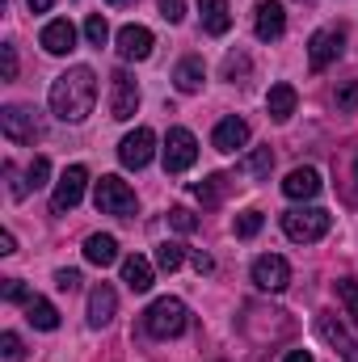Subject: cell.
Listing matches in <instances>:
<instances>
[{
  "label": "cell",
  "mask_w": 358,
  "mask_h": 362,
  "mask_svg": "<svg viewBox=\"0 0 358 362\" xmlns=\"http://www.w3.org/2000/svg\"><path fill=\"white\" fill-rule=\"evenodd\" d=\"M47 101H51V114H55L59 122H85L93 114V105H97V72L85 68V64L59 72V76L51 81Z\"/></svg>",
  "instance_id": "cell-1"
},
{
  "label": "cell",
  "mask_w": 358,
  "mask_h": 362,
  "mask_svg": "<svg viewBox=\"0 0 358 362\" xmlns=\"http://www.w3.org/2000/svg\"><path fill=\"white\" fill-rule=\"evenodd\" d=\"M185 325H190V312H185V303L173 299V295L152 299V303H148V312H144V329H148L152 337H161V341L181 337V333H185Z\"/></svg>",
  "instance_id": "cell-2"
},
{
  "label": "cell",
  "mask_w": 358,
  "mask_h": 362,
  "mask_svg": "<svg viewBox=\"0 0 358 362\" xmlns=\"http://www.w3.org/2000/svg\"><path fill=\"white\" fill-rule=\"evenodd\" d=\"M329 223H333V215H329L325 206H291V211H282V232H287L295 245L321 240V236L329 232Z\"/></svg>",
  "instance_id": "cell-3"
},
{
  "label": "cell",
  "mask_w": 358,
  "mask_h": 362,
  "mask_svg": "<svg viewBox=\"0 0 358 362\" xmlns=\"http://www.w3.org/2000/svg\"><path fill=\"white\" fill-rule=\"evenodd\" d=\"M93 202H97L101 215H118V219H131V215L139 211L135 189L122 177H114V173H105L101 181H93Z\"/></svg>",
  "instance_id": "cell-4"
},
{
  "label": "cell",
  "mask_w": 358,
  "mask_h": 362,
  "mask_svg": "<svg viewBox=\"0 0 358 362\" xmlns=\"http://www.w3.org/2000/svg\"><path fill=\"white\" fill-rule=\"evenodd\" d=\"M342 47H346V30H342V25L316 30V34L308 38V64H312V72H325L329 64H337Z\"/></svg>",
  "instance_id": "cell-5"
},
{
  "label": "cell",
  "mask_w": 358,
  "mask_h": 362,
  "mask_svg": "<svg viewBox=\"0 0 358 362\" xmlns=\"http://www.w3.org/2000/svg\"><path fill=\"white\" fill-rule=\"evenodd\" d=\"M135 110H139V85H135V76H131L127 68H118V72L110 76V118L131 122Z\"/></svg>",
  "instance_id": "cell-6"
},
{
  "label": "cell",
  "mask_w": 358,
  "mask_h": 362,
  "mask_svg": "<svg viewBox=\"0 0 358 362\" xmlns=\"http://www.w3.org/2000/svg\"><path fill=\"white\" fill-rule=\"evenodd\" d=\"M85 185H89V169L85 165H68L59 181H55V194H51V211L55 215H68L81 198H85Z\"/></svg>",
  "instance_id": "cell-7"
},
{
  "label": "cell",
  "mask_w": 358,
  "mask_h": 362,
  "mask_svg": "<svg viewBox=\"0 0 358 362\" xmlns=\"http://www.w3.org/2000/svg\"><path fill=\"white\" fill-rule=\"evenodd\" d=\"M0 131H4L8 144H34L42 135V127H38L30 105H4L0 110Z\"/></svg>",
  "instance_id": "cell-8"
},
{
  "label": "cell",
  "mask_w": 358,
  "mask_h": 362,
  "mask_svg": "<svg viewBox=\"0 0 358 362\" xmlns=\"http://www.w3.org/2000/svg\"><path fill=\"white\" fill-rule=\"evenodd\" d=\"M194 160H198V139H194V131L173 127V131L165 135V173H185Z\"/></svg>",
  "instance_id": "cell-9"
},
{
  "label": "cell",
  "mask_w": 358,
  "mask_h": 362,
  "mask_svg": "<svg viewBox=\"0 0 358 362\" xmlns=\"http://www.w3.org/2000/svg\"><path fill=\"white\" fill-rule=\"evenodd\" d=\"M152 156H156V135L148 127H135L131 135H122V144H118L122 169H144V165H152Z\"/></svg>",
  "instance_id": "cell-10"
},
{
  "label": "cell",
  "mask_w": 358,
  "mask_h": 362,
  "mask_svg": "<svg viewBox=\"0 0 358 362\" xmlns=\"http://www.w3.org/2000/svg\"><path fill=\"white\" fill-rule=\"evenodd\" d=\"M249 274H253L258 291H270V295L287 291V282H291V266H287V257H278V253H262Z\"/></svg>",
  "instance_id": "cell-11"
},
{
  "label": "cell",
  "mask_w": 358,
  "mask_h": 362,
  "mask_svg": "<svg viewBox=\"0 0 358 362\" xmlns=\"http://www.w3.org/2000/svg\"><path fill=\"white\" fill-rule=\"evenodd\" d=\"M253 34H258L262 42H278V38L287 34V8H282L278 0H262V4L253 8Z\"/></svg>",
  "instance_id": "cell-12"
},
{
  "label": "cell",
  "mask_w": 358,
  "mask_h": 362,
  "mask_svg": "<svg viewBox=\"0 0 358 362\" xmlns=\"http://www.w3.org/2000/svg\"><path fill=\"white\" fill-rule=\"evenodd\" d=\"M152 47H156V38H152V30H148V25H122V30H118V55H122L127 64L148 59V55H152Z\"/></svg>",
  "instance_id": "cell-13"
},
{
  "label": "cell",
  "mask_w": 358,
  "mask_h": 362,
  "mask_svg": "<svg viewBox=\"0 0 358 362\" xmlns=\"http://www.w3.org/2000/svg\"><path fill=\"white\" fill-rule=\"evenodd\" d=\"M316 333H321V337H325V341H329V346H333V350H337L346 362H358V341L346 333V325H342L333 312H321V320H316Z\"/></svg>",
  "instance_id": "cell-14"
},
{
  "label": "cell",
  "mask_w": 358,
  "mask_h": 362,
  "mask_svg": "<svg viewBox=\"0 0 358 362\" xmlns=\"http://www.w3.org/2000/svg\"><path fill=\"white\" fill-rule=\"evenodd\" d=\"M38 42H42L47 55H68V51H76V25L68 17H55V21L42 25V38Z\"/></svg>",
  "instance_id": "cell-15"
},
{
  "label": "cell",
  "mask_w": 358,
  "mask_h": 362,
  "mask_svg": "<svg viewBox=\"0 0 358 362\" xmlns=\"http://www.w3.org/2000/svg\"><path fill=\"white\" fill-rule=\"evenodd\" d=\"M211 144H215V152H236V148H245V144H249V122L236 118V114L219 118L215 131H211Z\"/></svg>",
  "instance_id": "cell-16"
},
{
  "label": "cell",
  "mask_w": 358,
  "mask_h": 362,
  "mask_svg": "<svg viewBox=\"0 0 358 362\" xmlns=\"http://www.w3.org/2000/svg\"><path fill=\"white\" fill-rule=\"evenodd\" d=\"M282 194L295 198V202H312V198L321 194V173L308 169V165H304V169H291L287 181H282Z\"/></svg>",
  "instance_id": "cell-17"
},
{
  "label": "cell",
  "mask_w": 358,
  "mask_h": 362,
  "mask_svg": "<svg viewBox=\"0 0 358 362\" xmlns=\"http://www.w3.org/2000/svg\"><path fill=\"white\" fill-rule=\"evenodd\" d=\"M114 312H118V295H114V286L97 282V286L89 291V325L93 329H105V325L114 320Z\"/></svg>",
  "instance_id": "cell-18"
},
{
  "label": "cell",
  "mask_w": 358,
  "mask_h": 362,
  "mask_svg": "<svg viewBox=\"0 0 358 362\" xmlns=\"http://www.w3.org/2000/svg\"><path fill=\"white\" fill-rule=\"evenodd\" d=\"M198 17H202V30L215 34V38L232 30V8H228V0H198Z\"/></svg>",
  "instance_id": "cell-19"
},
{
  "label": "cell",
  "mask_w": 358,
  "mask_h": 362,
  "mask_svg": "<svg viewBox=\"0 0 358 362\" xmlns=\"http://www.w3.org/2000/svg\"><path fill=\"white\" fill-rule=\"evenodd\" d=\"M152 278H156V270H152V262H148V257H139V253L122 257V282H127L135 295L152 291Z\"/></svg>",
  "instance_id": "cell-20"
},
{
  "label": "cell",
  "mask_w": 358,
  "mask_h": 362,
  "mask_svg": "<svg viewBox=\"0 0 358 362\" xmlns=\"http://www.w3.org/2000/svg\"><path fill=\"white\" fill-rule=\"evenodd\" d=\"M85 262L89 266H114L118 262V240L114 236H105V232H93L89 240H85Z\"/></svg>",
  "instance_id": "cell-21"
},
{
  "label": "cell",
  "mask_w": 358,
  "mask_h": 362,
  "mask_svg": "<svg viewBox=\"0 0 358 362\" xmlns=\"http://www.w3.org/2000/svg\"><path fill=\"white\" fill-rule=\"evenodd\" d=\"M202 81H207V68H202V59H194V55H185L178 68H173V85H178V93H198Z\"/></svg>",
  "instance_id": "cell-22"
},
{
  "label": "cell",
  "mask_w": 358,
  "mask_h": 362,
  "mask_svg": "<svg viewBox=\"0 0 358 362\" xmlns=\"http://www.w3.org/2000/svg\"><path fill=\"white\" fill-rule=\"evenodd\" d=\"M295 89L291 85H270V93H266V110H270V118L274 122H287L291 114H295Z\"/></svg>",
  "instance_id": "cell-23"
},
{
  "label": "cell",
  "mask_w": 358,
  "mask_h": 362,
  "mask_svg": "<svg viewBox=\"0 0 358 362\" xmlns=\"http://www.w3.org/2000/svg\"><path fill=\"white\" fill-rule=\"evenodd\" d=\"M25 320H30L34 329H42V333L59 329V312H55V303H51V299H42V295H34V299L25 303Z\"/></svg>",
  "instance_id": "cell-24"
},
{
  "label": "cell",
  "mask_w": 358,
  "mask_h": 362,
  "mask_svg": "<svg viewBox=\"0 0 358 362\" xmlns=\"http://www.w3.org/2000/svg\"><path fill=\"white\" fill-rule=\"evenodd\" d=\"M249 72H253V64H249V55H245V51H232V55L224 59V81L245 85V81H249Z\"/></svg>",
  "instance_id": "cell-25"
},
{
  "label": "cell",
  "mask_w": 358,
  "mask_h": 362,
  "mask_svg": "<svg viewBox=\"0 0 358 362\" xmlns=\"http://www.w3.org/2000/svg\"><path fill=\"white\" fill-rule=\"evenodd\" d=\"M181 262H185V245H178V240H165V245L156 249V266L165 274L181 270Z\"/></svg>",
  "instance_id": "cell-26"
},
{
  "label": "cell",
  "mask_w": 358,
  "mask_h": 362,
  "mask_svg": "<svg viewBox=\"0 0 358 362\" xmlns=\"http://www.w3.org/2000/svg\"><path fill=\"white\" fill-rule=\"evenodd\" d=\"M224 181H228V177H219V173H215V177H207V181H198V185H194V198H198V202H207V206H215V202L224 198Z\"/></svg>",
  "instance_id": "cell-27"
},
{
  "label": "cell",
  "mask_w": 358,
  "mask_h": 362,
  "mask_svg": "<svg viewBox=\"0 0 358 362\" xmlns=\"http://www.w3.org/2000/svg\"><path fill=\"white\" fill-rule=\"evenodd\" d=\"M262 223H266V215H262V211H241L232 228H236V236H241V240H249V236H258V232H262Z\"/></svg>",
  "instance_id": "cell-28"
},
{
  "label": "cell",
  "mask_w": 358,
  "mask_h": 362,
  "mask_svg": "<svg viewBox=\"0 0 358 362\" xmlns=\"http://www.w3.org/2000/svg\"><path fill=\"white\" fill-rule=\"evenodd\" d=\"M245 169H249V177H253V181H266L270 169H274V152H270V148H258V152L249 156V165H245Z\"/></svg>",
  "instance_id": "cell-29"
},
{
  "label": "cell",
  "mask_w": 358,
  "mask_h": 362,
  "mask_svg": "<svg viewBox=\"0 0 358 362\" xmlns=\"http://www.w3.org/2000/svg\"><path fill=\"white\" fill-rule=\"evenodd\" d=\"M337 299L346 303L350 320L358 325V282H354V278H337Z\"/></svg>",
  "instance_id": "cell-30"
},
{
  "label": "cell",
  "mask_w": 358,
  "mask_h": 362,
  "mask_svg": "<svg viewBox=\"0 0 358 362\" xmlns=\"http://www.w3.org/2000/svg\"><path fill=\"white\" fill-rule=\"evenodd\" d=\"M47 177H51V160H47V156H34L30 169H25V185H30V189H42Z\"/></svg>",
  "instance_id": "cell-31"
},
{
  "label": "cell",
  "mask_w": 358,
  "mask_h": 362,
  "mask_svg": "<svg viewBox=\"0 0 358 362\" xmlns=\"http://www.w3.org/2000/svg\"><path fill=\"white\" fill-rule=\"evenodd\" d=\"M0 295H4V303H30V299H34V295H30V286H25L21 278H4Z\"/></svg>",
  "instance_id": "cell-32"
},
{
  "label": "cell",
  "mask_w": 358,
  "mask_h": 362,
  "mask_svg": "<svg viewBox=\"0 0 358 362\" xmlns=\"http://www.w3.org/2000/svg\"><path fill=\"white\" fill-rule=\"evenodd\" d=\"M85 38H89L93 47H105V38H110V25H105V17H101V13H93L89 21H85Z\"/></svg>",
  "instance_id": "cell-33"
},
{
  "label": "cell",
  "mask_w": 358,
  "mask_h": 362,
  "mask_svg": "<svg viewBox=\"0 0 358 362\" xmlns=\"http://www.w3.org/2000/svg\"><path fill=\"white\" fill-rule=\"evenodd\" d=\"M0 354H4V362H21L25 358L21 337H17V333H0Z\"/></svg>",
  "instance_id": "cell-34"
},
{
  "label": "cell",
  "mask_w": 358,
  "mask_h": 362,
  "mask_svg": "<svg viewBox=\"0 0 358 362\" xmlns=\"http://www.w3.org/2000/svg\"><path fill=\"white\" fill-rule=\"evenodd\" d=\"M333 101H337V110H342V114H350V110H358V81H346L342 89L333 93Z\"/></svg>",
  "instance_id": "cell-35"
},
{
  "label": "cell",
  "mask_w": 358,
  "mask_h": 362,
  "mask_svg": "<svg viewBox=\"0 0 358 362\" xmlns=\"http://www.w3.org/2000/svg\"><path fill=\"white\" fill-rule=\"evenodd\" d=\"M0 76H4V81H17V47H13V42L0 47Z\"/></svg>",
  "instance_id": "cell-36"
},
{
  "label": "cell",
  "mask_w": 358,
  "mask_h": 362,
  "mask_svg": "<svg viewBox=\"0 0 358 362\" xmlns=\"http://www.w3.org/2000/svg\"><path fill=\"white\" fill-rule=\"evenodd\" d=\"M169 223H173L178 232H194V228H198L194 211H185V206H173V211H169Z\"/></svg>",
  "instance_id": "cell-37"
},
{
  "label": "cell",
  "mask_w": 358,
  "mask_h": 362,
  "mask_svg": "<svg viewBox=\"0 0 358 362\" xmlns=\"http://www.w3.org/2000/svg\"><path fill=\"white\" fill-rule=\"evenodd\" d=\"M161 17H165L169 25H178L181 17H185V0H161Z\"/></svg>",
  "instance_id": "cell-38"
},
{
  "label": "cell",
  "mask_w": 358,
  "mask_h": 362,
  "mask_svg": "<svg viewBox=\"0 0 358 362\" xmlns=\"http://www.w3.org/2000/svg\"><path fill=\"white\" fill-rule=\"evenodd\" d=\"M55 286H59V291H68V295H72V291H81V270H55Z\"/></svg>",
  "instance_id": "cell-39"
},
{
  "label": "cell",
  "mask_w": 358,
  "mask_h": 362,
  "mask_svg": "<svg viewBox=\"0 0 358 362\" xmlns=\"http://www.w3.org/2000/svg\"><path fill=\"white\" fill-rule=\"evenodd\" d=\"M190 262H194V270H198V274H211V270H215V262H211V257H207L202 249H198V253H194Z\"/></svg>",
  "instance_id": "cell-40"
},
{
  "label": "cell",
  "mask_w": 358,
  "mask_h": 362,
  "mask_svg": "<svg viewBox=\"0 0 358 362\" xmlns=\"http://www.w3.org/2000/svg\"><path fill=\"white\" fill-rule=\"evenodd\" d=\"M17 253V240H13V232H0V257H13Z\"/></svg>",
  "instance_id": "cell-41"
},
{
  "label": "cell",
  "mask_w": 358,
  "mask_h": 362,
  "mask_svg": "<svg viewBox=\"0 0 358 362\" xmlns=\"http://www.w3.org/2000/svg\"><path fill=\"white\" fill-rule=\"evenodd\" d=\"M25 4H30V13H51L55 0H25Z\"/></svg>",
  "instance_id": "cell-42"
},
{
  "label": "cell",
  "mask_w": 358,
  "mask_h": 362,
  "mask_svg": "<svg viewBox=\"0 0 358 362\" xmlns=\"http://www.w3.org/2000/svg\"><path fill=\"white\" fill-rule=\"evenodd\" d=\"M282 362H312V354H308V350H291Z\"/></svg>",
  "instance_id": "cell-43"
},
{
  "label": "cell",
  "mask_w": 358,
  "mask_h": 362,
  "mask_svg": "<svg viewBox=\"0 0 358 362\" xmlns=\"http://www.w3.org/2000/svg\"><path fill=\"white\" fill-rule=\"evenodd\" d=\"M105 4H114V8H118V4H131V0H105Z\"/></svg>",
  "instance_id": "cell-44"
},
{
  "label": "cell",
  "mask_w": 358,
  "mask_h": 362,
  "mask_svg": "<svg viewBox=\"0 0 358 362\" xmlns=\"http://www.w3.org/2000/svg\"><path fill=\"white\" fill-rule=\"evenodd\" d=\"M354 181H358V156H354Z\"/></svg>",
  "instance_id": "cell-45"
}]
</instances>
